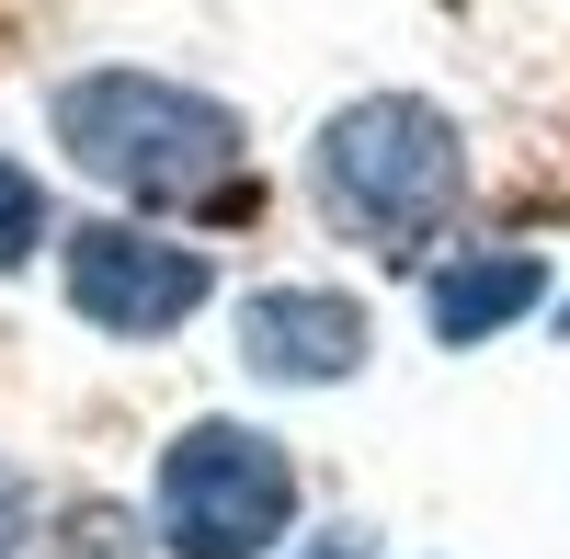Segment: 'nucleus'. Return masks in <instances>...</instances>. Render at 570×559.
<instances>
[{
	"mask_svg": "<svg viewBox=\"0 0 570 559\" xmlns=\"http://www.w3.org/2000/svg\"><path fill=\"white\" fill-rule=\"evenodd\" d=\"M46 137H58L69 171H91L126 206H206V195L240 183V149H252L240 104H217V91L171 80V69H80V80H58L46 91Z\"/></svg>",
	"mask_w": 570,
	"mask_h": 559,
	"instance_id": "obj_1",
	"label": "nucleus"
},
{
	"mask_svg": "<svg viewBox=\"0 0 570 559\" xmlns=\"http://www.w3.org/2000/svg\"><path fill=\"white\" fill-rule=\"evenodd\" d=\"M308 195L343 241L411 263L468 206V137L434 91H365V104H343L308 137Z\"/></svg>",
	"mask_w": 570,
	"mask_h": 559,
	"instance_id": "obj_2",
	"label": "nucleus"
},
{
	"mask_svg": "<svg viewBox=\"0 0 570 559\" xmlns=\"http://www.w3.org/2000/svg\"><path fill=\"white\" fill-rule=\"evenodd\" d=\"M149 526H160L171 559H274L285 526H297V457L263 423H240V411H206L160 457Z\"/></svg>",
	"mask_w": 570,
	"mask_h": 559,
	"instance_id": "obj_3",
	"label": "nucleus"
},
{
	"mask_svg": "<svg viewBox=\"0 0 570 559\" xmlns=\"http://www.w3.org/2000/svg\"><path fill=\"white\" fill-rule=\"evenodd\" d=\"M58 286L80 308V332H104V343H171L183 320L217 297V263L195 241H171V228H149V217H91V228H69Z\"/></svg>",
	"mask_w": 570,
	"mask_h": 559,
	"instance_id": "obj_4",
	"label": "nucleus"
},
{
	"mask_svg": "<svg viewBox=\"0 0 570 559\" xmlns=\"http://www.w3.org/2000/svg\"><path fill=\"white\" fill-rule=\"evenodd\" d=\"M376 354V320L354 286H297V274H274V286L240 297V365L263 389H343L365 377Z\"/></svg>",
	"mask_w": 570,
	"mask_h": 559,
	"instance_id": "obj_5",
	"label": "nucleus"
},
{
	"mask_svg": "<svg viewBox=\"0 0 570 559\" xmlns=\"http://www.w3.org/2000/svg\"><path fill=\"white\" fill-rule=\"evenodd\" d=\"M537 297H548V263L537 252H468V263H445L434 274V343L445 354H468V343H491V332H513V320H537Z\"/></svg>",
	"mask_w": 570,
	"mask_h": 559,
	"instance_id": "obj_6",
	"label": "nucleus"
},
{
	"mask_svg": "<svg viewBox=\"0 0 570 559\" xmlns=\"http://www.w3.org/2000/svg\"><path fill=\"white\" fill-rule=\"evenodd\" d=\"M35 537H46V559H137V548H149V537H137V514H126L115 491H80V502H58V514H46Z\"/></svg>",
	"mask_w": 570,
	"mask_h": 559,
	"instance_id": "obj_7",
	"label": "nucleus"
},
{
	"mask_svg": "<svg viewBox=\"0 0 570 559\" xmlns=\"http://www.w3.org/2000/svg\"><path fill=\"white\" fill-rule=\"evenodd\" d=\"M46 228H58V206H46V183H35V171H23L12 149H0V274H23Z\"/></svg>",
	"mask_w": 570,
	"mask_h": 559,
	"instance_id": "obj_8",
	"label": "nucleus"
},
{
	"mask_svg": "<svg viewBox=\"0 0 570 559\" xmlns=\"http://www.w3.org/2000/svg\"><path fill=\"white\" fill-rule=\"evenodd\" d=\"M35 526H46V514H35V480H23V469H0V559H12Z\"/></svg>",
	"mask_w": 570,
	"mask_h": 559,
	"instance_id": "obj_9",
	"label": "nucleus"
},
{
	"mask_svg": "<svg viewBox=\"0 0 570 559\" xmlns=\"http://www.w3.org/2000/svg\"><path fill=\"white\" fill-rule=\"evenodd\" d=\"M297 559H376V548H365V537H354V526H331V537H308V548H297Z\"/></svg>",
	"mask_w": 570,
	"mask_h": 559,
	"instance_id": "obj_10",
	"label": "nucleus"
},
{
	"mask_svg": "<svg viewBox=\"0 0 570 559\" xmlns=\"http://www.w3.org/2000/svg\"><path fill=\"white\" fill-rule=\"evenodd\" d=\"M548 320H559V332H570V297H559V308H548Z\"/></svg>",
	"mask_w": 570,
	"mask_h": 559,
	"instance_id": "obj_11",
	"label": "nucleus"
}]
</instances>
